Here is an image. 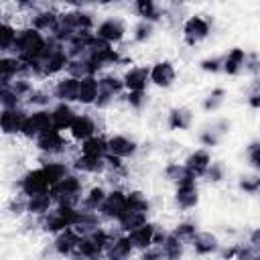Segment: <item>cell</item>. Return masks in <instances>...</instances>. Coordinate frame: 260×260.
Listing matches in <instances>:
<instances>
[{"instance_id": "obj_24", "label": "cell", "mask_w": 260, "mask_h": 260, "mask_svg": "<svg viewBox=\"0 0 260 260\" xmlns=\"http://www.w3.org/2000/svg\"><path fill=\"white\" fill-rule=\"evenodd\" d=\"M100 95V81L98 75H89L79 79V89H77V104L81 106H93Z\"/></svg>"}, {"instance_id": "obj_30", "label": "cell", "mask_w": 260, "mask_h": 260, "mask_svg": "<svg viewBox=\"0 0 260 260\" xmlns=\"http://www.w3.org/2000/svg\"><path fill=\"white\" fill-rule=\"evenodd\" d=\"M98 81H100V93L102 95H108L112 100H116L118 95H122V91L126 89L124 87V79L118 77V75H114V73H104V75L98 77Z\"/></svg>"}, {"instance_id": "obj_10", "label": "cell", "mask_w": 260, "mask_h": 260, "mask_svg": "<svg viewBox=\"0 0 260 260\" xmlns=\"http://www.w3.org/2000/svg\"><path fill=\"white\" fill-rule=\"evenodd\" d=\"M35 146L43 152V154H49V156H57V154H61V152H65L67 150V146H69V142L65 140V136H63V132H59V130H47L45 134H41L37 140H35Z\"/></svg>"}, {"instance_id": "obj_44", "label": "cell", "mask_w": 260, "mask_h": 260, "mask_svg": "<svg viewBox=\"0 0 260 260\" xmlns=\"http://www.w3.org/2000/svg\"><path fill=\"white\" fill-rule=\"evenodd\" d=\"M0 106H2V110L20 108V106H22V100H20L10 87H0Z\"/></svg>"}, {"instance_id": "obj_32", "label": "cell", "mask_w": 260, "mask_h": 260, "mask_svg": "<svg viewBox=\"0 0 260 260\" xmlns=\"http://www.w3.org/2000/svg\"><path fill=\"white\" fill-rule=\"evenodd\" d=\"M228 128H230V122L219 120V122L207 126V128L199 134V142H201L203 146H215V144H219V140L228 134Z\"/></svg>"}, {"instance_id": "obj_16", "label": "cell", "mask_w": 260, "mask_h": 260, "mask_svg": "<svg viewBox=\"0 0 260 260\" xmlns=\"http://www.w3.org/2000/svg\"><path fill=\"white\" fill-rule=\"evenodd\" d=\"M95 130H98L95 120L89 114H77V118L73 120V124L69 128V136H71V140H75V142L81 144L87 138L95 136Z\"/></svg>"}, {"instance_id": "obj_42", "label": "cell", "mask_w": 260, "mask_h": 260, "mask_svg": "<svg viewBox=\"0 0 260 260\" xmlns=\"http://www.w3.org/2000/svg\"><path fill=\"white\" fill-rule=\"evenodd\" d=\"M152 32H154V24H152V22H148V20H138V22L134 24V28H132V39H134L136 43H146V41L152 37Z\"/></svg>"}, {"instance_id": "obj_1", "label": "cell", "mask_w": 260, "mask_h": 260, "mask_svg": "<svg viewBox=\"0 0 260 260\" xmlns=\"http://www.w3.org/2000/svg\"><path fill=\"white\" fill-rule=\"evenodd\" d=\"M67 65H69V57L65 53V45L55 41L53 37H49L43 55L30 67H32L35 77H53V75L65 71Z\"/></svg>"}, {"instance_id": "obj_40", "label": "cell", "mask_w": 260, "mask_h": 260, "mask_svg": "<svg viewBox=\"0 0 260 260\" xmlns=\"http://www.w3.org/2000/svg\"><path fill=\"white\" fill-rule=\"evenodd\" d=\"M128 209H136V211H144V213H148V209H150V201H148V197H146L142 191H138V189L128 191Z\"/></svg>"}, {"instance_id": "obj_14", "label": "cell", "mask_w": 260, "mask_h": 260, "mask_svg": "<svg viewBox=\"0 0 260 260\" xmlns=\"http://www.w3.org/2000/svg\"><path fill=\"white\" fill-rule=\"evenodd\" d=\"M136 150H138V144L130 136H126V134H112V136H108V154H114V156L124 160V158L134 156Z\"/></svg>"}, {"instance_id": "obj_55", "label": "cell", "mask_w": 260, "mask_h": 260, "mask_svg": "<svg viewBox=\"0 0 260 260\" xmlns=\"http://www.w3.org/2000/svg\"><path fill=\"white\" fill-rule=\"evenodd\" d=\"M248 240H250V244H252V246H254L256 250H260V228L252 230V232H250V238H248Z\"/></svg>"}, {"instance_id": "obj_41", "label": "cell", "mask_w": 260, "mask_h": 260, "mask_svg": "<svg viewBox=\"0 0 260 260\" xmlns=\"http://www.w3.org/2000/svg\"><path fill=\"white\" fill-rule=\"evenodd\" d=\"M51 100H53V93H49L45 89H35L32 95L26 100V106H30L32 110H47Z\"/></svg>"}, {"instance_id": "obj_28", "label": "cell", "mask_w": 260, "mask_h": 260, "mask_svg": "<svg viewBox=\"0 0 260 260\" xmlns=\"http://www.w3.org/2000/svg\"><path fill=\"white\" fill-rule=\"evenodd\" d=\"M165 179L171 181L175 187L183 185V183H191V181H197V177L187 169L185 162H169L165 167Z\"/></svg>"}, {"instance_id": "obj_52", "label": "cell", "mask_w": 260, "mask_h": 260, "mask_svg": "<svg viewBox=\"0 0 260 260\" xmlns=\"http://www.w3.org/2000/svg\"><path fill=\"white\" fill-rule=\"evenodd\" d=\"M238 187H240L244 193L256 195V191H258V187H260V177H242V181L238 183Z\"/></svg>"}, {"instance_id": "obj_43", "label": "cell", "mask_w": 260, "mask_h": 260, "mask_svg": "<svg viewBox=\"0 0 260 260\" xmlns=\"http://www.w3.org/2000/svg\"><path fill=\"white\" fill-rule=\"evenodd\" d=\"M223 100H225V89L215 87V89H213V91L203 100V110H205V112H215V110H219V108H221Z\"/></svg>"}, {"instance_id": "obj_29", "label": "cell", "mask_w": 260, "mask_h": 260, "mask_svg": "<svg viewBox=\"0 0 260 260\" xmlns=\"http://www.w3.org/2000/svg\"><path fill=\"white\" fill-rule=\"evenodd\" d=\"M246 57H248V53L244 51V49H240V47H236V49H232L230 53H225L223 55V73H228V75H238V73H242L244 71V65H246Z\"/></svg>"}, {"instance_id": "obj_54", "label": "cell", "mask_w": 260, "mask_h": 260, "mask_svg": "<svg viewBox=\"0 0 260 260\" xmlns=\"http://www.w3.org/2000/svg\"><path fill=\"white\" fill-rule=\"evenodd\" d=\"M140 260H167L160 246H150L148 250L140 252Z\"/></svg>"}, {"instance_id": "obj_38", "label": "cell", "mask_w": 260, "mask_h": 260, "mask_svg": "<svg viewBox=\"0 0 260 260\" xmlns=\"http://www.w3.org/2000/svg\"><path fill=\"white\" fill-rule=\"evenodd\" d=\"M154 246H156V244H154ZM158 246L162 248V252H165V258H167V260H181L185 242H183V240H179L173 232H169V234H167V238H165Z\"/></svg>"}, {"instance_id": "obj_5", "label": "cell", "mask_w": 260, "mask_h": 260, "mask_svg": "<svg viewBox=\"0 0 260 260\" xmlns=\"http://www.w3.org/2000/svg\"><path fill=\"white\" fill-rule=\"evenodd\" d=\"M18 189H20V195H24V197L45 195V193L51 191V181H49V177L45 175L43 167H39V169L26 171V173L18 179Z\"/></svg>"}, {"instance_id": "obj_2", "label": "cell", "mask_w": 260, "mask_h": 260, "mask_svg": "<svg viewBox=\"0 0 260 260\" xmlns=\"http://www.w3.org/2000/svg\"><path fill=\"white\" fill-rule=\"evenodd\" d=\"M47 35L39 32L37 28H32L30 24L28 26H22L18 28V35H16V43H14V49H12V55L18 57L20 61L32 65L45 51L47 47Z\"/></svg>"}, {"instance_id": "obj_9", "label": "cell", "mask_w": 260, "mask_h": 260, "mask_svg": "<svg viewBox=\"0 0 260 260\" xmlns=\"http://www.w3.org/2000/svg\"><path fill=\"white\" fill-rule=\"evenodd\" d=\"M93 32H95L98 39H102V41H106L108 45L114 47L116 43L124 41V37H126V22L120 16H108L102 22H98Z\"/></svg>"}, {"instance_id": "obj_35", "label": "cell", "mask_w": 260, "mask_h": 260, "mask_svg": "<svg viewBox=\"0 0 260 260\" xmlns=\"http://www.w3.org/2000/svg\"><path fill=\"white\" fill-rule=\"evenodd\" d=\"M106 197H108V191H106L102 185H93V187L83 195L79 207H81V209H87V211H98V213H100V207L104 205Z\"/></svg>"}, {"instance_id": "obj_47", "label": "cell", "mask_w": 260, "mask_h": 260, "mask_svg": "<svg viewBox=\"0 0 260 260\" xmlns=\"http://www.w3.org/2000/svg\"><path fill=\"white\" fill-rule=\"evenodd\" d=\"M234 260H260V250H256L252 244L236 246V254H234Z\"/></svg>"}, {"instance_id": "obj_4", "label": "cell", "mask_w": 260, "mask_h": 260, "mask_svg": "<svg viewBox=\"0 0 260 260\" xmlns=\"http://www.w3.org/2000/svg\"><path fill=\"white\" fill-rule=\"evenodd\" d=\"M79 219V207H65V205H55L47 215L39 217V223L43 232L47 234H59L67 228H73Z\"/></svg>"}, {"instance_id": "obj_56", "label": "cell", "mask_w": 260, "mask_h": 260, "mask_svg": "<svg viewBox=\"0 0 260 260\" xmlns=\"http://www.w3.org/2000/svg\"><path fill=\"white\" fill-rule=\"evenodd\" d=\"M256 195H258V197H260V187H258V191H256Z\"/></svg>"}, {"instance_id": "obj_37", "label": "cell", "mask_w": 260, "mask_h": 260, "mask_svg": "<svg viewBox=\"0 0 260 260\" xmlns=\"http://www.w3.org/2000/svg\"><path fill=\"white\" fill-rule=\"evenodd\" d=\"M146 215L148 213H144V211H136V209H128L120 219H118V225H120V232L122 234H130V232H134L136 228H140V225H144L148 219H146Z\"/></svg>"}, {"instance_id": "obj_48", "label": "cell", "mask_w": 260, "mask_h": 260, "mask_svg": "<svg viewBox=\"0 0 260 260\" xmlns=\"http://www.w3.org/2000/svg\"><path fill=\"white\" fill-rule=\"evenodd\" d=\"M246 158L250 162V167H254L256 171H260V140H254L248 144L246 148Z\"/></svg>"}, {"instance_id": "obj_21", "label": "cell", "mask_w": 260, "mask_h": 260, "mask_svg": "<svg viewBox=\"0 0 260 260\" xmlns=\"http://www.w3.org/2000/svg\"><path fill=\"white\" fill-rule=\"evenodd\" d=\"M132 252H134V248H132L128 236L126 234H120V236H114L112 238V242L106 248V254L104 256H106V260H130L132 258Z\"/></svg>"}, {"instance_id": "obj_49", "label": "cell", "mask_w": 260, "mask_h": 260, "mask_svg": "<svg viewBox=\"0 0 260 260\" xmlns=\"http://www.w3.org/2000/svg\"><path fill=\"white\" fill-rule=\"evenodd\" d=\"M199 67L203 71H209V73H217L223 69V57H207L199 63Z\"/></svg>"}, {"instance_id": "obj_33", "label": "cell", "mask_w": 260, "mask_h": 260, "mask_svg": "<svg viewBox=\"0 0 260 260\" xmlns=\"http://www.w3.org/2000/svg\"><path fill=\"white\" fill-rule=\"evenodd\" d=\"M79 152L85 156H95V158H106L108 156V138L95 134L91 138H87L85 142H81Z\"/></svg>"}, {"instance_id": "obj_36", "label": "cell", "mask_w": 260, "mask_h": 260, "mask_svg": "<svg viewBox=\"0 0 260 260\" xmlns=\"http://www.w3.org/2000/svg\"><path fill=\"white\" fill-rule=\"evenodd\" d=\"M16 35H18V28L4 18L0 22V51H2V55H12V49H14V43H16Z\"/></svg>"}, {"instance_id": "obj_13", "label": "cell", "mask_w": 260, "mask_h": 260, "mask_svg": "<svg viewBox=\"0 0 260 260\" xmlns=\"http://www.w3.org/2000/svg\"><path fill=\"white\" fill-rule=\"evenodd\" d=\"M59 14H61V12H57V10L51 8V6L39 8L37 12L30 14V26L37 28L39 32H43V35L49 37V35L55 30L57 22H59Z\"/></svg>"}, {"instance_id": "obj_27", "label": "cell", "mask_w": 260, "mask_h": 260, "mask_svg": "<svg viewBox=\"0 0 260 260\" xmlns=\"http://www.w3.org/2000/svg\"><path fill=\"white\" fill-rule=\"evenodd\" d=\"M134 10L140 16V20H148L152 24H156V22H160L165 18V8H160L152 0H136L134 2Z\"/></svg>"}, {"instance_id": "obj_18", "label": "cell", "mask_w": 260, "mask_h": 260, "mask_svg": "<svg viewBox=\"0 0 260 260\" xmlns=\"http://www.w3.org/2000/svg\"><path fill=\"white\" fill-rule=\"evenodd\" d=\"M177 79V69L171 61H156L150 67V83L156 87H171Z\"/></svg>"}, {"instance_id": "obj_26", "label": "cell", "mask_w": 260, "mask_h": 260, "mask_svg": "<svg viewBox=\"0 0 260 260\" xmlns=\"http://www.w3.org/2000/svg\"><path fill=\"white\" fill-rule=\"evenodd\" d=\"M189 244L193 246L195 254H199V256H209V254H215L219 250V240L211 232H197Z\"/></svg>"}, {"instance_id": "obj_25", "label": "cell", "mask_w": 260, "mask_h": 260, "mask_svg": "<svg viewBox=\"0 0 260 260\" xmlns=\"http://www.w3.org/2000/svg\"><path fill=\"white\" fill-rule=\"evenodd\" d=\"M51 118H53V128L63 132V130H69L73 120L77 118V112L71 108V104H63L59 102L53 110H51Z\"/></svg>"}, {"instance_id": "obj_46", "label": "cell", "mask_w": 260, "mask_h": 260, "mask_svg": "<svg viewBox=\"0 0 260 260\" xmlns=\"http://www.w3.org/2000/svg\"><path fill=\"white\" fill-rule=\"evenodd\" d=\"M6 211H8L12 217H20V215H24V213H26V197H24V195H16V197H12V199L8 201Z\"/></svg>"}, {"instance_id": "obj_50", "label": "cell", "mask_w": 260, "mask_h": 260, "mask_svg": "<svg viewBox=\"0 0 260 260\" xmlns=\"http://www.w3.org/2000/svg\"><path fill=\"white\" fill-rule=\"evenodd\" d=\"M126 102L130 108L140 110L146 104V91H126Z\"/></svg>"}, {"instance_id": "obj_7", "label": "cell", "mask_w": 260, "mask_h": 260, "mask_svg": "<svg viewBox=\"0 0 260 260\" xmlns=\"http://www.w3.org/2000/svg\"><path fill=\"white\" fill-rule=\"evenodd\" d=\"M47 130H53L51 110L47 108V110H32V112H28V118H26L24 128H22V136L28 138V140H37Z\"/></svg>"}, {"instance_id": "obj_11", "label": "cell", "mask_w": 260, "mask_h": 260, "mask_svg": "<svg viewBox=\"0 0 260 260\" xmlns=\"http://www.w3.org/2000/svg\"><path fill=\"white\" fill-rule=\"evenodd\" d=\"M28 118V110L24 106L20 108H12V110H2L0 114V124H2V132L4 134H22L24 122Z\"/></svg>"}, {"instance_id": "obj_8", "label": "cell", "mask_w": 260, "mask_h": 260, "mask_svg": "<svg viewBox=\"0 0 260 260\" xmlns=\"http://www.w3.org/2000/svg\"><path fill=\"white\" fill-rule=\"evenodd\" d=\"M128 211V193L122 191V189H112L108 191V197L104 201V205L100 207V215L104 219H110V221H118L124 213Z\"/></svg>"}, {"instance_id": "obj_20", "label": "cell", "mask_w": 260, "mask_h": 260, "mask_svg": "<svg viewBox=\"0 0 260 260\" xmlns=\"http://www.w3.org/2000/svg\"><path fill=\"white\" fill-rule=\"evenodd\" d=\"M199 203V191H197V183L191 181V183H183L175 189V205L181 209V211H187V209H193L195 205Z\"/></svg>"}, {"instance_id": "obj_15", "label": "cell", "mask_w": 260, "mask_h": 260, "mask_svg": "<svg viewBox=\"0 0 260 260\" xmlns=\"http://www.w3.org/2000/svg\"><path fill=\"white\" fill-rule=\"evenodd\" d=\"M77 89H79V79L71 77V75H63L55 81L53 85V98L63 102V104H71L77 102Z\"/></svg>"}, {"instance_id": "obj_34", "label": "cell", "mask_w": 260, "mask_h": 260, "mask_svg": "<svg viewBox=\"0 0 260 260\" xmlns=\"http://www.w3.org/2000/svg\"><path fill=\"white\" fill-rule=\"evenodd\" d=\"M53 207H55V201H53L51 193L35 195V197H26V213H30V215L43 217V215H47Z\"/></svg>"}, {"instance_id": "obj_12", "label": "cell", "mask_w": 260, "mask_h": 260, "mask_svg": "<svg viewBox=\"0 0 260 260\" xmlns=\"http://www.w3.org/2000/svg\"><path fill=\"white\" fill-rule=\"evenodd\" d=\"M79 240H81V236H79L73 228H67V230H63V232H59V234L55 236V240H53V250H55V254L61 256V258H73Z\"/></svg>"}, {"instance_id": "obj_39", "label": "cell", "mask_w": 260, "mask_h": 260, "mask_svg": "<svg viewBox=\"0 0 260 260\" xmlns=\"http://www.w3.org/2000/svg\"><path fill=\"white\" fill-rule=\"evenodd\" d=\"M41 167H43L45 175L49 177L51 187L57 185L61 179H65V177L69 175V167H67L65 162H61V160H49V162H43Z\"/></svg>"}, {"instance_id": "obj_3", "label": "cell", "mask_w": 260, "mask_h": 260, "mask_svg": "<svg viewBox=\"0 0 260 260\" xmlns=\"http://www.w3.org/2000/svg\"><path fill=\"white\" fill-rule=\"evenodd\" d=\"M51 197L55 205H65V207H79L83 199V183L77 175L69 173L65 179H61L57 185L51 187Z\"/></svg>"}, {"instance_id": "obj_53", "label": "cell", "mask_w": 260, "mask_h": 260, "mask_svg": "<svg viewBox=\"0 0 260 260\" xmlns=\"http://www.w3.org/2000/svg\"><path fill=\"white\" fill-rule=\"evenodd\" d=\"M246 73H260V55L258 53H248L246 57V65H244Z\"/></svg>"}, {"instance_id": "obj_17", "label": "cell", "mask_w": 260, "mask_h": 260, "mask_svg": "<svg viewBox=\"0 0 260 260\" xmlns=\"http://www.w3.org/2000/svg\"><path fill=\"white\" fill-rule=\"evenodd\" d=\"M156 232H158V228H156L154 223L146 221L144 225L136 228L134 232H130V234H126V236H128V240H130V244H132V248H134V250L144 252V250H148L150 246H154Z\"/></svg>"}, {"instance_id": "obj_45", "label": "cell", "mask_w": 260, "mask_h": 260, "mask_svg": "<svg viewBox=\"0 0 260 260\" xmlns=\"http://www.w3.org/2000/svg\"><path fill=\"white\" fill-rule=\"evenodd\" d=\"M197 232H199V230H197V225H195L193 221H181V223H177L175 230H173V234H175L179 240H183V242H191Z\"/></svg>"}, {"instance_id": "obj_31", "label": "cell", "mask_w": 260, "mask_h": 260, "mask_svg": "<svg viewBox=\"0 0 260 260\" xmlns=\"http://www.w3.org/2000/svg\"><path fill=\"white\" fill-rule=\"evenodd\" d=\"M167 124L171 130H189L191 124H193V112L185 106H179V108H173L169 112V118H167Z\"/></svg>"}, {"instance_id": "obj_22", "label": "cell", "mask_w": 260, "mask_h": 260, "mask_svg": "<svg viewBox=\"0 0 260 260\" xmlns=\"http://www.w3.org/2000/svg\"><path fill=\"white\" fill-rule=\"evenodd\" d=\"M71 167H73L77 173H83V175H102V173L108 171L106 158L85 156V154H81V152L71 160Z\"/></svg>"}, {"instance_id": "obj_6", "label": "cell", "mask_w": 260, "mask_h": 260, "mask_svg": "<svg viewBox=\"0 0 260 260\" xmlns=\"http://www.w3.org/2000/svg\"><path fill=\"white\" fill-rule=\"evenodd\" d=\"M211 32V24L205 16L201 14H193L189 16L185 22H183V41L189 45V47H195L199 45L201 41H205Z\"/></svg>"}, {"instance_id": "obj_23", "label": "cell", "mask_w": 260, "mask_h": 260, "mask_svg": "<svg viewBox=\"0 0 260 260\" xmlns=\"http://www.w3.org/2000/svg\"><path fill=\"white\" fill-rule=\"evenodd\" d=\"M183 162H185L187 169L199 179V177H205V173H207V169L211 167L213 160H211V154H209L205 148H197V150L189 152Z\"/></svg>"}, {"instance_id": "obj_57", "label": "cell", "mask_w": 260, "mask_h": 260, "mask_svg": "<svg viewBox=\"0 0 260 260\" xmlns=\"http://www.w3.org/2000/svg\"><path fill=\"white\" fill-rule=\"evenodd\" d=\"M75 260H77V258H75Z\"/></svg>"}, {"instance_id": "obj_19", "label": "cell", "mask_w": 260, "mask_h": 260, "mask_svg": "<svg viewBox=\"0 0 260 260\" xmlns=\"http://www.w3.org/2000/svg\"><path fill=\"white\" fill-rule=\"evenodd\" d=\"M122 79L126 91H146V85L150 83V67H130Z\"/></svg>"}, {"instance_id": "obj_51", "label": "cell", "mask_w": 260, "mask_h": 260, "mask_svg": "<svg viewBox=\"0 0 260 260\" xmlns=\"http://www.w3.org/2000/svg\"><path fill=\"white\" fill-rule=\"evenodd\" d=\"M205 177H207L209 181H213V183H219V181L225 177V167H223V162H211V167L207 169Z\"/></svg>"}]
</instances>
